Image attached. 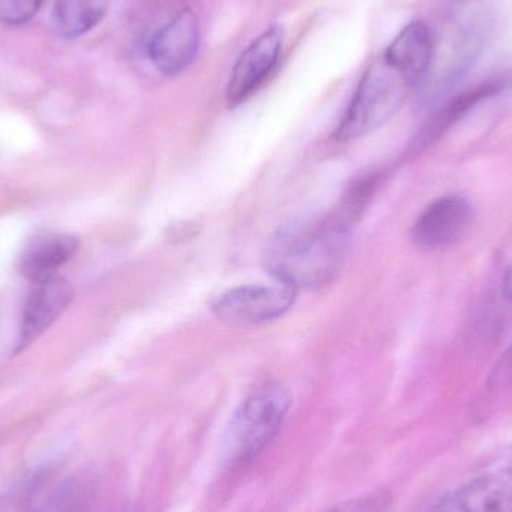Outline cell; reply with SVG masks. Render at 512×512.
<instances>
[{"mask_svg":"<svg viewBox=\"0 0 512 512\" xmlns=\"http://www.w3.org/2000/svg\"><path fill=\"white\" fill-rule=\"evenodd\" d=\"M432 63L433 42L427 30L406 26L364 72L337 128V138L355 140L384 125L426 80Z\"/></svg>","mask_w":512,"mask_h":512,"instance_id":"obj_1","label":"cell"},{"mask_svg":"<svg viewBox=\"0 0 512 512\" xmlns=\"http://www.w3.org/2000/svg\"><path fill=\"white\" fill-rule=\"evenodd\" d=\"M354 222L339 210L325 219L282 228L268 243L265 267L295 291L330 282L342 267Z\"/></svg>","mask_w":512,"mask_h":512,"instance_id":"obj_2","label":"cell"},{"mask_svg":"<svg viewBox=\"0 0 512 512\" xmlns=\"http://www.w3.org/2000/svg\"><path fill=\"white\" fill-rule=\"evenodd\" d=\"M291 408V394L279 382L258 385L234 412L222 439L225 468L252 462L274 441Z\"/></svg>","mask_w":512,"mask_h":512,"instance_id":"obj_3","label":"cell"},{"mask_svg":"<svg viewBox=\"0 0 512 512\" xmlns=\"http://www.w3.org/2000/svg\"><path fill=\"white\" fill-rule=\"evenodd\" d=\"M297 292L291 286L243 285L230 289L216 298L212 310L216 318L233 327H255L285 315Z\"/></svg>","mask_w":512,"mask_h":512,"instance_id":"obj_4","label":"cell"},{"mask_svg":"<svg viewBox=\"0 0 512 512\" xmlns=\"http://www.w3.org/2000/svg\"><path fill=\"white\" fill-rule=\"evenodd\" d=\"M282 45V27L271 26L243 50L228 80V107H240L264 86L279 63Z\"/></svg>","mask_w":512,"mask_h":512,"instance_id":"obj_5","label":"cell"},{"mask_svg":"<svg viewBox=\"0 0 512 512\" xmlns=\"http://www.w3.org/2000/svg\"><path fill=\"white\" fill-rule=\"evenodd\" d=\"M474 209L466 198L448 195L430 204L412 227L415 246L427 252L442 251L468 234Z\"/></svg>","mask_w":512,"mask_h":512,"instance_id":"obj_6","label":"cell"},{"mask_svg":"<svg viewBox=\"0 0 512 512\" xmlns=\"http://www.w3.org/2000/svg\"><path fill=\"white\" fill-rule=\"evenodd\" d=\"M201 32L191 9L177 12L149 44L150 62L162 75L176 77L191 66L200 48Z\"/></svg>","mask_w":512,"mask_h":512,"instance_id":"obj_7","label":"cell"},{"mask_svg":"<svg viewBox=\"0 0 512 512\" xmlns=\"http://www.w3.org/2000/svg\"><path fill=\"white\" fill-rule=\"evenodd\" d=\"M426 512H512V465L468 481Z\"/></svg>","mask_w":512,"mask_h":512,"instance_id":"obj_8","label":"cell"},{"mask_svg":"<svg viewBox=\"0 0 512 512\" xmlns=\"http://www.w3.org/2000/svg\"><path fill=\"white\" fill-rule=\"evenodd\" d=\"M72 298L74 288L59 274L36 282L24 304L15 351L23 352L36 342L68 309Z\"/></svg>","mask_w":512,"mask_h":512,"instance_id":"obj_9","label":"cell"},{"mask_svg":"<svg viewBox=\"0 0 512 512\" xmlns=\"http://www.w3.org/2000/svg\"><path fill=\"white\" fill-rule=\"evenodd\" d=\"M78 246L80 242L71 234H39L26 243L18 256V271L35 283L56 276L57 270L77 254Z\"/></svg>","mask_w":512,"mask_h":512,"instance_id":"obj_10","label":"cell"},{"mask_svg":"<svg viewBox=\"0 0 512 512\" xmlns=\"http://www.w3.org/2000/svg\"><path fill=\"white\" fill-rule=\"evenodd\" d=\"M110 3L111 0H54V27L66 38L86 35L104 20Z\"/></svg>","mask_w":512,"mask_h":512,"instance_id":"obj_11","label":"cell"},{"mask_svg":"<svg viewBox=\"0 0 512 512\" xmlns=\"http://www.w3.org/2000/svg\"><path fill=\"white\" fill-rule=\"evenodd\" d=\"M89 504V486L80 478H66L32 512H87Z\"/></svg>","mask_w":512,"mask_h":512,"instance_id":"obj_12","label":"cell"},{"mask_svg":"<svg viewBox=\"0 0 512 512\" xmlns=\"http://www.w3.org/2000/svg\"><path fill=\"white\" fill-rule=\"evenodd\" d=\"M44 0H0V21L9 26H20L32 20Z\"/></svg>","mask_w":512,"mask_h":512,"instance_id":"obj_13","label":"cell"},{"mask_svg":"<svg viewBox=\"0 0 512 512\" xmlns=\"http://www.w3.org/2000/svg\"><path fill=\"white\" fill-rule=\"evenodd\" d=\"M390 493L375 492L372 495L361 496L336 505L328 512H385L390 507Z\"/></svg>","mask_w":512,"mask_h":512,"instance_id":"obj_14","label":"cell"},{"mask_svg":"<svg viewBox=\"0 0 512 512\" xmlns=\"http://www.w3.org/2000/svg\"><path fill=\"white\" fill-rule=\"evenodd\" d=\"M493 384L498 387H511L512 385V346L510 351L502 358L498 370L493 375Z\"/></svg>","mask_w":512,"mask_h":512,"instance_id":"obj_15","label":"cell"},{"mask_svg":"<svg viewBox=\"0 0 512 512\" xmlns=\"http://www.w3.org/2000/svg\"><path fill=\"white\" fill-rule=\"evenodd\" d=\"M502 294L505 300L512 304V265L505 271L504 280H502Z\"/></svg>","mask_w":512,"mask_h":512,"instance_id":"obj_16","label":"cell"}]
</instances>
